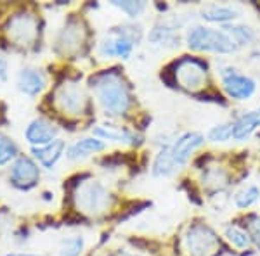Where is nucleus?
Wrapping results in <instances>:
<instances>
[{"label":"nucleus","instance_id":"ddd939ff","mask_svg":"<svg viewBox=\"0 0 260 256\" xmlns=\"http://www.w3.org/2000/svg\"><path fill=\"white\" fill-rule=\"evenodd\" d=\"M132 49H134L132 42L115 31H111L110 39L101 40V44H99V54L103 57H120V59H128L130 54H132Z\"/></svg>","mask_w":260,"mask_h":256},{"label":"nucleus","instance_id":"aec40b11","mask_svg":"<svg viewBox=\"0 0 260 256\" xmlns=\"http://www.w3.org/2000/svg\"><path fill=\"white\" fill-rule=\"evenodd\" d=\"M222 31L228 33V36L236 44V47L250 45L255 42V31L250 26H245V24H224Z\"/></svg>","mask_w":260,"mask_h":256},{"label":"nucleus","instance_id":"5701e85b","mask_svg":"<svg viewBox=\"0 0 260 256\" xmlns=\"http://www.w3.org/2000/svg\"><path fill=\"white\" fill-rule=\"evenodd\" d=\"M258 199H260V189L257 186H248V187L241 189V191L234 196V204L240 209H246V208L253 206Z\"/></svg>","mask_w":260,"mask_h":256},{"label":"nucleus","instance_id":"2eb2a0df","mask_svg":"<svg viewBox=\"0 0 260 256\" xmlns=\"http://www.w3.org/2000/svg\"><path fill=\"white\" fill-rule=\"evenodd\" d=\"M258 127H260V107L245 113V115H241L240 118L234 121L233 138L234 140H245V138H248Z\"/></svg>","mask_w":260,"mask_h":256},{"label":"nucleus","instance_id":"0eeeda50","mask_svg":"<svg viewBox=\"0 0 260 256\" xmlns=\"http://www.w3.org/2000/svg\"><path fill=\"white\" fill-rule=\"evenodd\" d=\"M7 35L18 45H31L39 35L37 18L28 12H19V14L12 16L7 24Z\"/></svg>","mask_w":260,"mask_h":256},{"label":"nucleus","instance_id":"6e6552de","mask_svg":"<svg viewBox=\"0 0 260 256\" xmlns=\"http://www.w3.org/2000/svg\"><path fill=\"white\" fill-rule=\"evenodd\" d=\"M56 106L64 115L70 116L83 115L87 109V95L82 90V87H78L77 83H64L56 92Z\"/></svg>","mask_w":260,"mask_h":256},{"label":"nucleus","instance_id":"7ed1b4c3","mask_svg":"<svg viewBox=\"0 0 260 256\" xmlns=\"http://www.w3.org/2000/svg\"><path fill=\"white\" fill-rule=\"evenodd\" d=\"M111 201L113 199L110 191L98 180L83 182L77 189V194H75L77 208L89 216H99L106 213L111 208Z\"/></svg>","mask_w":260,"mask_h":256},{"label":"nucleus","instance_id":"c756f323","mask_svg":"<svg viewBox=\"0 0 260 256\" xmlns=\"http://www.w3.org/2000/svg\"><path fill=\"white\" fill-rule=\"evenodd\" d=\"M248 236H250L251 241H253L255 244L260 247V216H257V218H253V220H251Z\"/></svg>","mask_w":260,"mask_h":256},{"label":"nucleus","instance_id":"473e14b6","mask_svg":"<svg viewBox=\"0 0 260 256\" xmlns=\"http://www.w3.org/2000/svg\"><path fill=\"white\" fill-rule=\"evenodd\" d=\"M125 256H141V254H136V253H127Z\"/></svg>","mask_w":260,"mask_h":256},{"label":"nucleus","instance_id":"20e7f679","mask_svg":"<svg viewBox=\"0 0 260 256\" xmlns=\"http://www.w3.org/2000/svg\"><path fill=\"white\" fill-rule=\"evenodd\" d=\"M219 77L222 89L234 100H248L257 90V82L248 75L240 73V69H236L234 66H219Z\"/></svg>","mask_w":260,"mask_h":256},{"label":"nucleus","instance_id":"c85d7f7f","mask_svg":"<svg viewBox=\"0 0 260 256\" xmlns=\"http://www.w3.org/2000/svg\"><path fill=\"white\" fill-rule=\"evenodd\" d=\"M115 7H118L121 12H125L130 18H137L146 11V2H111Z\"/></svg>","mask_w":260,"mask_h":256},{"label":"nucleus","instance_id":"dca6fc26","mask_svg":"<svg viewBox=\"0 0 260 256\" xmlns=\"http://www.w3.org/2000/svg\"><path fill=\"white\" fill-rule=\"evenodd\" d=\"M104 148H106V144H104L103 140H99V138H94V137L80 138V140H77L70 148L68 158L71 159V161H80V159L89 158L90 154H95V153L104 151Z\"/></svg>","mask_w":260,"mask_h":256},{"label":"nucleus","instance_id":"6ab92c4d","mask_svg":"<svg viewBox=\"0 0 260 256\" xmlns=\"http://www.w3.org/2000/svg\"><path fill=\"white\" fill-rule=\"evenodd\" d=\"M174 24H169V23H158L156 26L151 30L149 33V40L156 45H170V47H175L179 45V36L175 33Z\"/></svg>","mask_w":260,"mask_h":256},{"label":"nucleus","instance_id":"f257e3e1","mask_svg":"<svg viewBox=\"0 0 260 256\" xmlns=\"http://www.w3.org/2000/svg\"><path fill=\"white\" fill-rule=\"evenodd\" d=\"M92 87L95 90L99 104L106 113L113 116H121L128 111L130 107V94L116 73H104L92 80Z\"/></svg>","mask_w":260,"mask_h":256},{"label":"nucleus","instance_id":"39448f33","mask_svg":"<svg viewBox=\"0 0 260 256\" xmlns=\"http://www.w3.org/2000/svg\"><path fill=\"white\" fill-rule=\"evenodd\" d=\"M175 80L184 90L200 92L207 85V66L192 57L180 59L175 66Z\"/></svg>","mask_w":260,"mask_h":256},{"label":"nucleus","instance_id":"a211bd4d","mask_svg":"<svg viewBox=\"0 0 260 256\" xmlns=\"http://www.w3.org/2000/svg\"><path fill=\"white\" fill-rule=\"evenodd\" d=\"M201 18L208 23H222L228 24L229 21L240 18V11L233 6H222V4H212L201 11Z\"/></svg>","mask_w":260,"mask_h":256},{"label":"nucleus","instance_id":"9d476101","mask_svg":"<svg viewBox=\"0 0 260 256\" xmlns=\"http://www.w3.org/2000/svg\"><path fill=\"white\" fill-rule=\"evenodd\" d=\"M39 166L30 158H18L11 171V180L14 182V186L19 189H30L39 182Z\"/></svg>","mask_w":260,"mask_h":256},{"label":"nucleus","instance_id":"bb28decb","mask_svg":"<svg viewBox=\"0 0 260 256\" xmlns=\"http://www.w3.org/2000/svg\"><path fill=\"white\" fill-rule=\"evenodd\" d=\"M83 246H85V241H83L82 236H73L66 239L61 246V256H80Z\"/></svg>","mask_w":260,"mask_h":256},{"label":"nucleus","instance_id":"a878e982","mask_svg":"<svg viewBox=\"0 0 260 256\" xmlns=\"http://www.w3.org/2000/svg\"><path fill=\"white\" fill-rule=\"evenodd\" d=\"M203 186L213 187V189H222L228 186V175L224 171H220L219 168H212L203 175Z\"/></svg>","mask_w":260,"mask_h":256},{"label":"nucleus","instance_id":"7c9ffc66","mask_svg":"<svg viewBox=\"0 0 260 256\" xmlns=\"http://www.w3.org/2000/svg\"><path fill=\"white\" fill-rule=\"evenodd\" d=\"M6 77H7V61L0 56V78L6 80Z\"/></svg>","mask_w":260,"mask_h":256},{"label":"nucleus","instance_id":"1a4fd4ad","mask_svg":"<svg viewBox=\"0 0 260 256\" xmlns=\"http://www.w3.org/2000/svg\"><path fill=\"white\" fill-rule=\"evenodd\" d=\"M203 144H205V137L201 135V133L186 132V133H182L174 144L169 145V153L175 165L180 168L189 161L191 154L194 153V151H198Z\"/></svg>","mask_w":260,"mask_h":256},{"label":"nucleus","instance_id":"393cba45","mask_svg":"<svg viewBox=\"0 0 260 256\" xmlns=\"http://www.w3.org/2000/svg\"><path fill=\"white\" fill-rule=\"evenodd\" d=\"M225 237H228V241L231 242L233 246L240 247V249H245V247H248L250 244V236L245 232V230L238 229V227L231 225L225 229Z\"/></svg>","mask_w":260,"mask_h":256},{"label":"nucleus","instance_id":"423d86ee","mask_svg":"<svg viewBox=\"0 0 260 256\" xmlns=\"http://www.w3.org/2000/svg\"><path fill=\"white\" fill-rule=\"evenodd\" d=\"M186 246L192 256H212L219 249L220 242L210 227L196 224L189 227L186 234Z\"/></svg>","mask_w":260,"mask_h":256},{"label":"nucleus","instance_id":"9b49d317","mask_svg":"<svg viewBox=\"0 0 260 256\" xmlns=\"http://www.w3.org/2000/svg\"><path fill=\"white\" fill-rule=\"evenodd\" d=\"M85 26H83L82 21L71 19L66 23V26L62 28L59 33V39H57V47L64 52H73V50L80 49L85 42Z\"/></svg>","mask_w":260,"mask_h":256},{"label":"nucleus","instance_id":"2f4dec72","mask_svg":"<svg viewBox=\"0 0 260 256\" xmlns=\"http://www.w3.org/2000/svg\"><path fill=\"white\" fill-rule=\"evenodd\" d=\"M6 256H35V254H6Z\"/></svg>","mask_w":260,"mask_h":256},{"label":"nucleus","instance_id":"4468645a","mask_svg":"<svg viewBox=\"0 0 260 256\" xmlns=\"http://www.w3.org/2000/svg\"><path fill=\"white\" fill-rule=\"evenodd\" d=\"M47 82L40 69L37 68H24L21 69L18 77V89L26 95H39L42 90L45 89Z\"/></svg>","mask_w":260,"mask_h":256},{"label":"nucleus","instance_id":"b1692460","mask_svg":"<svg viewBox=\"0 0 260 256\" xmlns=\"http://www.w3.org/2000/svg\"><path fill=\"white\" fill-rule=\"evenodd\" d=\"M233 132H234V121L233 123H220L208 130L207 137L212 142H228L229 138H233Z\"/></svg>","mask_w":260,"mask_h":256},{"label":"nucleus","instance_id":"f03ea898","mask_svg":"<svg viewBox=\"0 0 260 256\" xmlns=\"http://www.w3.org/2000/svg\"><path fill=\"white\" fill-rule=\"evenodd\" d=\"M187 47L198 52L213 54H233L238 47L222 30H213L208 26H191L186 35Z\"/></svg>","mask_w":260,"mask_h":256},{"label":"nucleus","instance_id":"412c9836","mask_svg":"<svg viewBox=\"0 0 260 256\" xmlns=\"http://www.w3.org/2000/svg\"><path fill=\"white\" fill-rule=\"evenodd\" d=\"M177 170H179V166L175 165L174 159L170 156L169 145H165V148L158 153L156 159H154L153 173L156 175V177H170V175H174Z\"/></svg>","mask_w":260,"mask_h":256},{"label":"nucleus","instance_id":"cd10ccee","mask_svg":"<svg viewBox=\"0 0 260 256\" xmlns=\"http://www.w3.org/2000/svg\"><path fill=\"white\" fill-rule=\"evenodd\" d=\"M16 154H18V145L12 142V138L0 133V165L7 163L9 159L14 158Z\"/></svg>","mask_w":260,"mask_h":256},{"label":"nucleus","instance_id":"f3484780","mask_svg":"<svg viewBox=\"0 0 260 256\" xmlns=\"http://www.w3.org/2000/svg\"><path fill=\"white\" fill-rule=\"evenodd\" d=\"M31 153L35 154V158L40 161V165H44L45 168H52L59 161V158L64 153V140L56 138L54 142H50L47 145H42V148H33Z\"/></svg>","mask_w":260,"mask_h":256},{"label":"nucleus","instance_id":"f8f14e48","mask_svg":"<svg viewBox=\"0 0 260 256\" xmlns=\"http://www.w3.org/2000/svg\"><path fill=\"white\" fill-rule=\"evenodd\" d=\"M56 135L57 128L47 120H33L30 127L26 128V132H24V137L33 148H37V145L42 148V145L50 144V142L56 140Z\"/></svg>","mask_w":260,"mask_h":256},{"label":"nucleus","instance_id":"4be33fe9","mask_svg":"<svg viewBox=\"0 0 260 256\" xmlns=\"http://www.w3.org/2000/svg\"><path fill=\"white\" fill-rule=\"evenodd\" d=\"M94 135L106 140H115V142H127V144H136V135L121 128H113V127H98L94 128Z\"/></svg>","mask_w":260,"mask_h":256}]
</instances>
